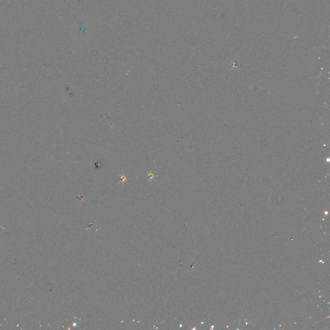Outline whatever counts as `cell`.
<instances>
[{"instance_id": "1", "label": "cell", "mask_w": 330, "mask_h": 330, "mask_svg": "<svg viewBox=\"0 0 330 330\" xmlns=\"http://www.w3.org/2000/svg\"><path fill=\"white\" fill-rule=\"evenodd\" d=\"M147 174L148 175V178H147V181H155L156 180V177L158 176L159 175L157 174H155L154 172H153L151 170L150 171H147Z\"/></svg>"}, {"instance_id": "2", "label": "cell", "mask_w": 330, "mask_h": 330, "mask_svg": "<svg viewBox=\"0 0 330 330\" xmlns=\"http://www.w3.org/2000/svg\"><path fill=\"white\" fill-rule=\"evenodd\" d=\"M120 179H121V181L120 182V183H119V184H120L121 183H125V182L127 180V177H125V176H124V175H120Z\"/></svg>"}]
</instances>
